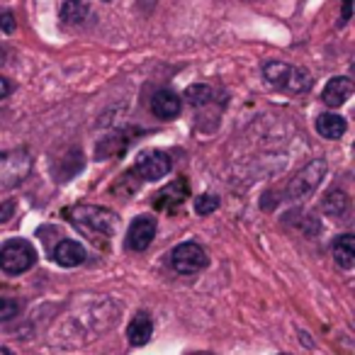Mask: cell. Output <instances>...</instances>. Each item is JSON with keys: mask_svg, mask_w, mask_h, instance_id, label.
<instances>
[{"mask_svg": "<svg viewBox=\"0 0 355 355\" xmlns=\"http://www.w3.org/2000/svg\"><path fill=\"white\" fill-rule=\"evenodd\" d=\"M353 95V80L348 76H336L326 83L321 100H324L329 107H340V105L348 103V98Z\"/></svg>", "mask_w": 355, "mask_h": 355, "instance_id": "obj_12", "label": "cell"}, {"mask_svg": "<svg viewBox=\"0 0 355 355\" xmlns=\"http://www.w3.org/2000/svg\"><path fill=\"white\" fill-rule=\"evenodd\" d=\"M90 15V8L85 0H66L61 6V22L66 25H80Z\"/></svg>", "mask_w": 355, "mask_h": 355, "instance_id": "obj_18", "label": "cell"}, {"mask_svg": "<svg viewBox=\"0 0 355 355\" xmlns=\"http://www.w3.org/2000/svg\"><path fill=\"white\" fill-rule=\"evenodd\" d=\"M185 100H188L190 105H195V107H198V105H207L214 100V88L207 83H195L185 90Z\"/></svg>", "mask_w": 355, "mask_h": 355, "instance_id": "obj_19", "label": "cell"}, {"mask_svg": "<svg viewBox=\"0 0 355 355\" xmlns=\"http://www.w3.org/2000/svg\"><path fill=\"white\" fill-rule=\"evenodd\" d=\"M122 306L112 297H80L49 331V340L56 345H80L100 338L119 319Z\"/></svg>", "mask_w": 355, "mask_h": 355, "instance_id": "obj_1", "label": "cell"}, {"mask_svg": "<svg viewBox=\"0 0 355 355\" xmlns=\"http://www.w3.org/2000/svg\"><path fill=\"white\" fill-rule=\"evenodd\" d=\"M219 209V198L217 195H200L198 200H195V212L200 214V217H207V214L217 212Z\"/></svg>", "mask_w": 355, "mask_h": 355, "instance_id": "obj_20", "label": "cell"}, {"mask_svg": "<svg viewBox=\"0 0 355 355\" xmlns=\"http://www.w3.org/2000/svg\"><path fill=\"white\" fill-rule=\"evenodd\" d=\"M282 355H285V353H282Z\"/></svg>", "mask_w": 355, "mask_h": 355, "instance_id": "obj_28", "label": "cell"}, {"mask_svg": "<svg viewBox=\"0 0 355 355\" xmlns=\"http://www.w3.org/2000/svg\"><path fill=\"white\" fill-rule=\"evenodd\" d=\"M6 59V51H3V46H0V61Z\"/></svg>", "mask_w": 355, "mask_h": 355, "instance_id": "obj_27", "label": "cell"}, {"mask_svg": "<svg viewBox=\"0 0 355 355\" xmlns=\"http://www.w3.org/2000/svg\"><path fill=\"white\" fill-rule=\"evenodd\" d=\"M185 198H188V183L178 180V183H171L168 188H163L161 193L156 195L153 205H156V209H161V212H175L178 207H183Z\"/></svg>", "mask_w": 355, "mask_h": 355, "instance_id": "obj_13", "label": "cell"}, {"mask_svg": "<svg viewBox=\"0 0 355 355\" xmlns=\"http://www.w3.org/2000/svg\"><path fill=\"white\" fill-rule=\"evenodd\" d=\"M314 127H316V132L321 134L324 139H340L345 134V129H348V124H345V119L340 117V114H336V112H324V114H319V117L314 119Z\"/></svg>", "mask_w": 355, "mask_h": 355, "instance_id": "obj_16", "label": "cell"}, {"mask_svg": "<svg viewBox=\"0 0 355 355\" xmlns=\"http://www.w3.org/2000/svg\"><path fill=\"white\" fill-rule=\"evenodd\" d=\"M321 209H324L326 217H331L334 222L343 224V222H348V214H350V198L343 193V190L334 188L324 195Z\"/></svg>", "mask_w": 355, "mask_h": 355, "instance_id": "obj_11", "label": "cell"}, {"mask_svg": "<svg viewBox=\"0 0 355 355\" xmlns=\"http://www.w3.org/2000/svg\"><path fill=\"white\" fill-rule=\"evenodd\" d=\"M151 334H153V321H151V316L146 314V311H139L137 316H134L132 321H129V326H127V338H129V343L132 345H146L148 343V338H151Z\"/></svg>", "mask_w": 355, "mask_h": 355, "instance_id": "obj_15", "label": "cell"}, {"mask_svg": "<svg viewBox=\"0 0 355 355\" xmlns=\"http://www.w3.org/2000/svg\"><path fill=\"white\" fill-rule=\"evenodd\" d=\"M0 30L3 32H15V15L10 10L0 12Z\"/></svg>", "mask_w": 355, "mask_h": 355, "instance_id": "obj_22", "label": "cell"}, {"mask_svg": "<svg viewBox=\"0 0 355 355\" xmlns=\"http://www.w3.org/2000/svg\"><path fill=\"white\" fill-rule=\"evenodd\" d=\"M350 15H353V0H343V22H348Z\"/></svg>", "mask_w": 355, "mask_h": 355, "instance_id": "obj_25", "label": "cell"}, {"mask_svg": "<svg viewBox=\"0 0 355 355\" xmlns=\"http://www.w3.org/2000/svg\"><path fill=\"white\" fill-rule=\"evenodd\" d=\"M173 163H171V156L163 151H156V148H148V151H141L137 156V163H134V173L148 183L153 180H161L171 173Z\"/></svg>", "mask_w": 355, "mask_h": 355, "instance_id": "obj_7", "label": "cell"}, {"mask_svg": "<svg viewBox=\"0 0 355 355\" xmlns=\"http://www.w3.org/2000/svg\"><path fill=\"white\" fill-rule=\"evenodd\" d=\"M15 214V202L8 200V202H0V224L10 222V217Z\"/></svg>", "mask_w": 355, "mask_h": 355, "instance_id": "obj_23", "label": "cell"}, {"mask_svg": "<svg viewBox=\"0 0 355 355\" xmlns=\"http://www.w3.org/2000/svg\"><path fill=\"white\" fill-rule=\"evenodd\" d=\"M180 107H183V100H180V95L173 93V90H158L151 98V112L156 114L158 119L178 117Z\"/></svg>", "mask_w": 355, "mask_h": 355, "instance_id": "obj_14", "label": "cell"}, {"mask_svg": "<svg viewBox=\"0 0 355 355\" xmlns=\"http://www.w3.org/2000/svg\"><path fill=\"white\" fill-rule=\"evenodd\" d=\"M51 256H54V261L59 263L61 268H76V266H80V263H85L88 251H85L83 243L73 241V239H61L54 246V251H51Z\"/></svg>", "mask_w": 355, "mask_h": 355, "instance_id": "obj_10", "label": "cell"}, {"mask_svg": "<svg viewBox=\"0 0 355 355\" xmlns=\"http://www.w3.org/2000/svg\"><path fill=\"white\" fill-rule=\"evenodd\" d=\"M263 78L277 90H285L290 95H302L311 90L314 78L302 66H290L285 61H266L263 64Z\"/></svg>", "mask_w": 355, "mask_h": 355, "instance_id": "obj_3", "label": "cell"}, {"mask_svg": "<svg viewBox=\"0 0 355 355\" xmlns=\"http://www.w3.org/2000/svg\"><path fill=\"white\" fill-rule=\"evenodd\" d=\"M10 80H8V78H3V76H0V100H3V98H6V95L8 93H10Z\"/></svg>", "mask_w": 355, "mask_h": 355, "instance_id": "obj_24", "label": "cell"}, {"mask_svg": "<svg viewBox=\"0 0 355 355\" xmlns=\"http://www.w3.org/2000/svg\"><path fill=\"white\" fill-rule=\"evenodd\" d=\"M30 171V156L25 151H12L0 156V188H12Z\"/></svg>", "mask_w": 355, "mask_h": 355, "instance_id": "obj_8", "label": "cell"}, {"mask_svg": "<svg viewBox=\"0 0 355 355\" xmlns=\"http://www.w3.org/2000/svg\"><path fill=\"white\" fill-rule=\"evenodd\" d=\"M0 355H12V350L10 348H3V345H0Z\"/></svg>", "mask_w": 355, "mask_h": 355, "instance_id": "obj_26", "label": "cell"}, {"mask_svg": "<svg viewBox=\"0 0 355 355\" xmlns=\"http://www.w3.org/2000/svg\"><path fill=\"white\" fill-rule=\"evenodd\" d=\"M66 217L95 246H107L117 229V214L100 205H76L66 209Z\"/></svg>", "mask_w": 355, "mask_h": 355, "instance_id": "obj_2", "label": "cell"}, {"mask_svg": "<svg viewBox=\"0 0 355 355\" xmlns=\"http://www.w3.org/2000/svg\"><path fill=\"white\" fill-rule=\"evenodd\" d=\"M334 258L343 270H350V268L355 266V236L353 234H343V236L336 239Z\"/></svg>", "mask_w": 355, "mask_h": 355, "instance_id": "obj_17", "label": "cell"}, {"mask_svg": "<svg viewBox=\"0 0 355 355\" xmlns=\"http://www.w3.org/2000/svg\"><path fill=\"white\" fill-rule=\"evenodd\" d=\"M37 266V251L25 239H8L0 243V270L6 275H22Z\"/></svg>", "mask_w": 355, "mask_h": 355, "instance_id": "obj_4", "label": "cell"}, {"mask_svg": "<svg viewBox=\"0 0 355 355\" xmlns=\"http://www.w3.org/2000/svg\"><path fill=\"white\" fill-rule=\"evenodd\" d=\"M171 263L180 275H195V272L205 270L209 266V256L198 241H185L173 248Z\"/></svg>", "mask_w": 355, "mask_h": 355, "instance_id": "obj_6", "label": "cell"}, {"mask_svg": "<svg viewBox=\"0 0 355 355\" xmlns=\"http://www.w3.org/2000/svg\"><path fill=\"white\" fill-rule=\"evenodd\" d=\"M156 229H158V222L153 217H148V214L137 217L127 229V246L137 253L146 251V248L151 246L153 236H156Z\"/></svg>", "mask_w": 355, "mask_h": 355, "instance_id": "obj_9", "label": "cell"}, {"mask_svg": "<svg viewBox=\"0 0 355 355\" xmlns=\"http://www.w3.org/2000/svg\"><path fill=\"white\" fill-rule=\"evenodd\" d=\"M20 311H22V304L17 300H6V297H0V324L15 319Z\"/></svg>", "mask_w": 355, "mask_h": 355, "instance_id": "obj_21", "label": "cell"}, {"mask_svg": "<svg viewBox=\"0 0 355 355\" xmlns=\"http://www.w3.org/2000/svg\"><path fill=\"white\" fill-rule=\"evenodd\" d=\"M324 178H326V161L324 158H314V161H309L304 168H300L295 173V178L287 185V198L292 202H304V200H309L316 193V188L321 185Z\"/></svg>", "mask_w": 355, "mask_h": 355, "instance_id": "obj_5", "label": "cell"}]
</instances>
